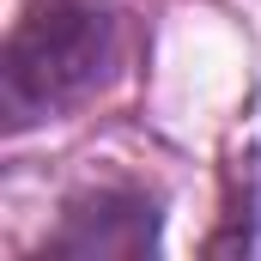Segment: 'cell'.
<instances>
[{
	"mask_svg": "<svg viewBox=\"0 0 261 261\" xmlns=\"http://www.w3.org/2000/svg\"><path fill=\"white\" fill-rule=\"evenodd\" d=\"M122 55L116 0H31L0 49L6 128H37L79 110Z\"/></svg>",
	"mask_w": 261,
	"mask_h": 261,
	"instance_id": "1",
	"label": "cell"
},
{
	"mask_svg": "<svg viewBox=\"0 0 261 261\" xmlns=\"http://www.w3.org/2000/svg\"><path fill=\"white\" fill-rule=\"evenodd\" d=\"M158 200L140 189H85L67 200L61 231L43 243L55 255H152L158 249Z\"/></svg>",
	"mask_w": 261,
	"mask_h": 261,
	"instance_id": "2",
	"label": "cell"
}]
</instances>
